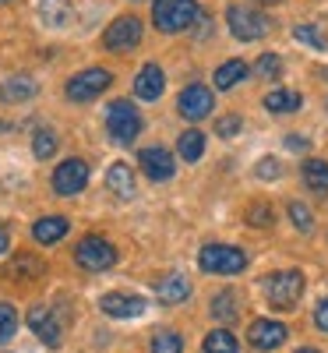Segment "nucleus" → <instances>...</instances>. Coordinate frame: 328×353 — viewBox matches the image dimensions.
<instances>
[{"label": "nucleus", "instance_id": "f257e3e1", "mask_svg": "<svg viewBox=\"0 0 328 353\" xmlns=\"http://www.w3.org/2000/svg\"><path fill=\"white\" fill-rule=\"evenodd\" d=\"M198 18H201V8L194 0H156L152 4V21L166 36L184 32V28H191Z\"/></svg>", "mask_w": 328, "mask_h": 353}, {"label": "nucleus", "instance_id": "f03ea898", "mask_svg": "<svg viewBox=\"0 0 328 353\" xmlns=\"http://www.w3.org/2000/svg\"><path fill=\"white\" fill-rule=\"evenodd\" d=\"M265 293H268V304H272L276 311H293L296 304H300V297H304V272L289 269V272L268 276Z\"/></svg>", "mask_w": 328, "mask_h": 353}, {"label": "nucleus", "instance_id": "7ed1b4c3", "mask_svg": "<svg viewBox=\"0 0 328 353\" xmlns=\"http://www.w3.org/2000/svg\"><path fill=\"white\" fill-rule=\"evenodd\" d=\"M106 131L116 145H131L141 134V117L127 99H116L106 106Z\"/></svg>", "mask_w": 328, "mask_h": 353}, {"label": "nucleus", "instance_id": "20e7f679", "mask_svg": "<svg viewBox=\"0 0 328 353\" xmlns=\"http://www.w3.org/2000/svg\"><path fill=\"white\" fill-rule=\"evenodd\" d=\"M198 265L205 272H219V276H236L244 272L247 265V254L233 244H205L201 254H198Z\"/></svg>", "mask_w": 328, "mask_h": 353}, {"label": "nucleus", "instance_id": "39448f33", "mask_svg": "<svg viewBox=\"0 0 328 353\" xmlns=\"http://www.w3.org/2000/svg\"><path fill=\"white\" fill-rule=\"evenodd\" d=\"M226 21H229V32L240 43H254V39L268 36V28H272V21H268L261 11L247 8V4H233L226 11Z\"/></svg>", "mask_w": 328, "mask_h": 353}, {"label": "nucleus", "instance_id": "423d86ee", "mask_svg": "<svg viewBox=\"0 0 328 353\" xmlns=\"http://www.w3.org/2000/svg\"><path fill=\"white\" fill-rule=\"evenodd\" d=\"M74 261L81 265V269H88V272H103V269H110V265L116 261V248L106 237H96V233H92V237L78 241Z\"/></svg>", "mask_w": 328, "mask_h": 353}, {"label": "nucleus", "instance_id": "0eeeda50", "mask_svg": "<svg viewBox=\"0 0 328 353\" xmlns=\"http://www.w3.org/2000/svg\"><path fill=\"white\" fill-rule=\"evenodd\" d=\"M110 81H113L110 71L88 68V71H81V74H74V78L68 81V99H71V103H92L96 96H103L106 88H110Z\"/></svg>", "mask_w": 328, "mask_h": 353}, {"label": "nucleus", "instance_id": "6e6552de", "mask_svg": "<svg viewBox=\"0 0 328 353\" xmlns=\"http://www.w3.org/2000/svg\"><path fill=\"white\" fill-rule=\"evenodd\" d=\"M88 184V163L85 159H64L61 166L53 170V191L61 198H74L81 194Z\"/></svg>", "mask_w": 328, "mask_h": 353}, {"label": "nucleus", "instance_id": "1a4fd4ad", "mask_svg": "<svg viewBox=\"0 0 328 353\" xmlns=\"http://www.w3.org/2000/svg\"><path fill=\"white\" fill-rule=\"evenodd\" d=\"M141 43V21L124 14V18H116L113 25H106V32H103V46L113 50V53H127Z\"/></svg>", "mask_w": 328, "mask_h": 353}, {"label": "nucleus", "instance_id": "9d476101", "mask_svg": "<svg viewBox=\"0 0 328 353\" xmlns=\"http://www.w3.org/2000/svg\"><path fill=\"white\" fill-rule=\"evenodd\" d=\"M138 166L145 170V176H148V181H156V184L170 181V176L176 173L173 152H170V149H163V145H152V149H141V156H138Z\"/></svg>", "mask_w": 328, "mask_h": 353}, {"label": "nucleus", "instance_id": "9b49d317", "mask_svg": "<svg viewBox=\"0 0 328 353\" xmlns=\"http://www.w3.org/2000/svg\"><path fill=\"white\" fill-rule=\"evenodd\" d=\"M212 110H216V96L208 85H187L181 92V113L187 121H205Z\"/></svg>", "mask_w": 328, "mask_h": 353}, {"label": "nucleus", "instance_id": "f8f14e48", "mask_svg": "<svg viewBox=\"0 0 328 353\" xmlns=\"http://www.w3.org/2000/svg\"><path fill=\"white\" fill-rule=\"evenodd\" d=\"M286 325L283 321H272V318H258V321H251V329H247V343L254 346V350H276V346H283L286 343Z\"/></svg>", "mask_w": 328, "mask_h": 353}, {"label": "nucleus", "instance_id": "ddd939ff", "mask_svg": "<svg viewBox=\"0 0 328 353\" xmlns=\"http://www.w3.org/2000/svg\"><path fill=\"white\" fill-rule=\"evenodd\" d=\"M28 329H32L46 346H61V321H57V314H53V307H46V304H39V307H32L28 311Z\"/></svg>", "mask_w": 328, "mask_h": 353}, {"label": "nucleus", "instance_id": "4468645a", "mask_svg": "<svg viewBox=\"0 0 328 353\" xmlns=\"http://www.w3.org/2000/svg\"><path fill=\"white\" fill-rule=\"evenodd\" d=\"M99 307L110 318H138L145 311V301L134 297V293H106V297L99 301Z\"/></svg>", "mask_w": 328, "mask_h": 353}, {"label": "nucleus", "instance_id": "2eb2a0df", "mask_svg": "<svg viewBox=\"0 0 328 353\" xmlns=\"http://www.w3.org/2000/svg\"><path fill=\"white\" fill-rule=\"evenodd\" d=\"M163 88H166V78H163V68L159 64H145L134 78V96L145 99V103H152L163 96Z\"/></svg>", "mask_w": 328, "mask_h": 353}, {"label": "nucleus", "instance_id": "dca6fc26", "mask_svg": "<svg viewBox=\"0 0 328 353\" xmlns=\"http://www.w3.org/2000/svg\"><path fill=\"white\" fill-rule=\"evenodd\" d=\"M106 188L116 198H134V170H131V163H113L106 170Z\"/></svg>", "mask_w": 328, "mask_h": 353}, {"label": "nucleus", "instance_id": "f3484780", "mask_svg": "<svg viewBox=\"0 0 328 353\" xmlns=\"http://www.w3.org/2000/svg\"><path fill=\"white\" fill-rule=\"evenodd\" d=\"M36 92H39V85L28 78V74H18V78L0 81V99H4V103H28Z\"/></svg>", "mask_w": 328, "mask_h": 353}, {"label": "nucleus", "instance_id": "a211bd4d", "mask_svg": "<svg viewBox=\"0 0 328 353\" xmlns=\"http://www.w3.org/2000/svg\"><path fill=\"white\" fill-rule=\"evenodd\" d=\"M68 230H71V223H68L64 216H43V219H36V226H32V237H36L39 244H57V241L68 237Z\"/></svg>", "mask_w": 328, "mask_h": 353}, {"label": "nucleus", "instance_id": "6ab92c4d", "mask_svg": "<svg viewBox=\"0 0 328 353\" xmlns=\"http://www.w3.org/2000/svg\"><path fill=\"white\" fill-rule=\"evenodd\" d=\"M156 297H159L163 304H184V301L191 297V283H187L184 276H163V279L156 283Z\"/></svg>", "mask_w": 328, "mask_h": 353}, {"label": "nucleus", "instance_id": "aec40b11", "mask_svg": "<svg viewBox=\"0 0 328 353\" xmlns=\"http://www.w3.org/2000/svg\"><path fill=\"white\" fill-rule=\"evenodd\" d=\"M39 18L50 28H68L71 18H74V8H71V0H43V4H39Z\"/></svg>", "mask_w": 328, "mask_h": 353}, {"label": "nucleus", "instance_id": "412c9836", "mask_svg": "<svg viewBox=\"0 0 328 353\" xmlns=\"http://www.w3.org/2000/svg\"><path fill=\"white\" fill-rule=\"evenodd\" d=\"M265 106L272 113H293L304 106V96L300 92H289V88H272V92L265 96Z\"/></svg>", "mask_w": 328, "mask_h": 353}, {"label": "nucleus", "instance_id": "4be33fe9", "mask_svg": "<svg viewBox=\"0 0 328 353\" xmlns=\"http://www.w3.org/2000/svg\"><path fill=\"white\" fill-rule=\"evenodd\" d=\"M304 184L314 194H328V163L325 159H307L304 163Z\"/></svg>", "mask_w": 328, "mask_h": 353}, {"label": "nucleus", "instance_id": "5701e85b", "mask_svg": "<svg viewBox=\"0 0 328 353\" xmlns=\"http://www.w3.org/2000/svg\"><path fill=\"white\" fill-rule=\"evenodd\" d=\"M201 350L205 353H236V350H240V343H236V336L229 329H212V332L205 336Z\"/></svg>", "mask_w": 328, "mask_h": 353}, {"label": "nucleus", "instance_id": "b1692460", "mask_svg": "<svg viewBox=\"0 0 328 353\" xmlns=\"http://www.w3.org/2000/svg\"><path fill=\"white\" fill-rule=\"evenodd\" d=\"M236 314H240V311H236V293H233V290L216 293V297H212V318L229 325V321H236Z\"/></svg>", "mask_w": 328, "mask_h": 353}, {"label": "nucleus", "instance_id": "393cba45", "mask_svg": "<svg viewBox=\"0 0 328 353\" xmlns=\"http://www.w3.org/2000/svg\"><path fill=\"white\" fill-rule=\"evenodd\" d=\"M8 276H14V279H36V276H43V261L36 254H18L8 265Z\"/></svg>", "mask_w": 328, "mask_h": 353}, {"label": "nucleus", "instance_id": "a878e982", "mask_svg": "<svg viewBox=\"0 0 328 353\" xmlns=\"http://www.w3.org/2000/svg\"><path fill=\"white\" fill-rule=\"evenodd\" d=\"M251 74V68L244 61H226L219 71H216V88H233L236 81H244Z\"/></svg>", "mask_w": 328, "mask_h": 353}, {"label": "nucleus", "instance_id": "bb28decb", "mask_svg": "<svg viewBox=\"0 0 328 353\" xmlns=\"http://www.w3.org/2000/svg\"><path fill=\"white\" fill-rule=\"evenodd\" d=\"M176 152H181L187 163H194V159H201V152H205V134L201 131H184L181 134V141H176Z\"/></svg>", "mask_w": 328, "mask_h": 353}, {"label": "nucleus", "instance_id": "cd10ccee", "mask_svg": "<svg viewBox=\"0 0 328 353\" xmlns=\"http://www.w3.org/2000/svg\"><path fill=\"white\" fill-rule=\"evenodd\" d=\"M152 353H184V339L173 329H163L152 336Z\"/></svg>", "mask_w": 328, "mask_h": 353}, {"label": "nucleus", "instance_id": "c85d7f7f", "mask_svg": "<svg viewBox=\"0 0 328 353\" xmlns=\"http://www.w3.org/2000/svg\"><path fill=\"white\" fill-rule=\"evenodd\" d=\"M32 152H36V159H50V156L57 152V134L46 131V128H39V131L32 134Z\"/></svg>", "mask_w": 328, "mask_h": 353}, {"label": "nucleus", "instance_id": "c756f323", "mask_svg": "<svg viewBox=\"0 0 328 353\" xmlns=\"http://www.w3.org/2000/svg\"><path fill=\"white\" fill-rule=\"evenodd\" d=\"M293 39H296V43H307V46H314V50H325V46H328V39L318 32V25H296V28H293Z\"/></svg>", "mask_w": 328, "mask_h": 353}, {"label": "nucleus", "instance_id": "7c9ffc66", "mask_svg": "<svg viewBox=\"0 0 328 353\" xmlns=\"http://www.w3.org/2000/svg\"><path fill=\"white\" fill-rule=\"evenodd\" d=\"M14 332H18V311L0 301V343H8Z\"/></svg>", "mask_w": 328, "mask_h": 353}, {"label": "nucleus", "instance_id": "2f4dec72", "mask_svg": "<svg viewBox=\"0 0 328 353\" xmlns=\"http://www.w3.org/2000/svg\"><path fill=\"white\" fill-rule=\"evenodd\" d=\"M289 219L296 223V230H304V233H311V226H314L311 209H307V205H300V201H293V205H289Z\"/></svg>", "mask_w": 328, "mask_h": 353}, {"label": "nucleus", "instance_id": "473e14b6", "mask_svg": "<svg viewBox=\"0 0 328 353\" xmlns=\"http://www.w3.org/2000/svg\"><path fill=\"white\" fill-rule=\"evenodd\" d=\"M258 74H265V78H272V74H279L283 71V61L276 53H261V61H258V68H254Z\"/></svg>", "mask_w": 328, "mask_h": 353}, {"label": "nucleus", "instance_id": "72a5a7b5", "mask_svg": "<svg viewBox=\"0 0 328 353\" xmlns=\"http://www.w3.org/2000/svg\"><path fill=\"white\" fill-rule=\"evenodd\" d=\"M236 131H240V117H219L216 121V134L219 138H233Z\"/></svg>", "mask_w": 328, "mask_h": 353}, {"label": "nucleus", "instance_id": "f704fd0d", "mask_svg": "<svg viewBox=\"0 0 328 353\" xmlns=\"http://www.w3.org/2000/svg\"><path fill=\"white\" fill-rule=\"evenodd\" d=\"M283 170H279V163L276 159H261L258 163V176H261V181H268V176H279Z\"/></svg>", "mask_w": 328, "mask_h": 353}, {"label": "nucleus", "instance_id": "c9c22d12", "mask_svg": "<svg viewBox=\"0 0 328 353\" xmlns=\"http://www.w3.org/2000/svg\"><path fill=\"white\" fill-rule=\"evenodd\" d=\"M251 223H254V226H268V223H272V209H265V205L251 209Z\"/></svg>", "mask_w": 328, "mask_h": 353}, {"label": "nucleus", "instance_id": "e433bc0d", "mask_svg": "<svg viewBox=\"0 0 328 353\" xmlns=\"http://www.w3.org/2000/svg\"><path fill=\"white\" fill-rule=\"evenodd\" d=\"M314 325H318L321 332H328V301L318 304V311H314Z\"/></svg>", "mask_w": 328, "mask_h": 353}, {"label": "nucleus", "instance_id": "4c0bfd02", "mask_svg": "<svg viewBox=\"0 0 328 353\" xmlns=\"http://www.w3.org/2000/svg\"><path fill=\"white\" fill-rule=\"evenodd\" d=\"M307 145H311V141H307L304 134H289V138H286V149H293V152H307Z\"/></svg>", "mask_w": 328, "mask_h": 353}, {"label": "nucleus", "instance_id": "58836bf2", "mask_svg": "<svg viewBox=\"0 0 328 353\" xmlns=\"http://www.w3.org/2000/svg\"><path fill=\"white\" fill-rule=\"evenodd\" d=\"M8 248H11V233L8 226H0V254H8Z\"/></svg>", "mask_w": 328, "mask_h": 353}, {"label": "nucleus", "instance_id": "ea45409f", "mask_svg": "<svg viewBox=\"0 0 328 353\" xmlns=\"http://www.w3.org/2000/svg\"><path fill=\"white\" fill-rule=\"evenodd\" d=\"M296 353H318V350L314 346H304V350H296Z\"/></svg>", "mask_w": 328, "mask_h": 353}, {"label": "nucleus", "instance_id": "a19ab883", "mask_svg": "<svg viewBox=\"0 0 328 353\" xmlns=\"http://www.w3.org/2000/svg\"><path fill=\"white\" fill-rule=\"evenodd\" d=\"M258 4H279V0H258Z\"/></svg>", "mask_w": 328, "mask_h": 353}, {"label": "nucleus", "instance_id": "79ce46f5", "mask_svg": "<svg viewBox=\"0 0 328 353\" xmlns=\"http://www.w3.org/2000/svg\"><path fill=\"white\" fill-rule=\"evenodd\" d=\"M325 78H328V71H325Z\"/></svg>", "mask_w": 328, "mask_h": 353}, {"label": "nucleus", "instance_id": "37998d69", "mask_svg": "<svg viewBox=\"0 0 328 353\" xmlns=\"http://www.w3.org/2000/svg\"><path fill=\"white\" fill-rule=\"evenodd\" d=\"M325 110H328V103H325Z\"/></svg>", "mask_w": 328, "mask_h": 353}, {"label": "nucleus", "instance_id": "c03bdc74", "mask_svg": "<svg viewBox=\"0 0 328 353\" xmlns=\"http://www.w3.org/2000/svg\"><path fill=\"white\" fill-rule=\"evenodd\" d=\"M0 4H4V0H0Z\"/></svg>", "mask_w": 328, "mask_h": 353}]
</instances>
